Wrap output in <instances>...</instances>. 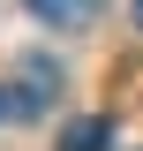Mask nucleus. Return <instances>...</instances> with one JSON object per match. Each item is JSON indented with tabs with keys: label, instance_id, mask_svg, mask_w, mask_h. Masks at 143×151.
Returning a JSON list of instances; mask_svg holds the SVG:
<instances>
[{
	"label": "nucleus",
	"instance_id": "obj_1",
	"mask_svg": "<svg viewBox=\"0 0 143 151\" xmlns=\"http://www.w3.org/2000/svg\"><path fill=\"white\" fill-rule=\"evenodd\" d=\"M30 15L45 30H90V23L106 15V0H30Z\"/></svg>",
	"mask_w": 143,
	"mask_h": 151
},
{
	"label": "nucleus",
	"instance_id": "obj_2",
	"mask_svg": "<svg viewBox=\"0 0 143 151\" xmlns=\"http://www.w3.org/2000/svg\"><path fill=\"white\" fill-rule=\"evenodd\" d=\"M60 91V68H53V60H23V83H15V113H45V98H53Z\"/></svg>",
	"mask_w": 143,
	"mask_h": 151
},
{
	"label": "nucleus",
	"instance_id": "obj_3",
	"mask_svg": "<svg viewBox=\"0 0 143 151\" xmlns=\"http://www.w3.org/2000/svg\"><path fill=\"white\" fill-rule=\"evenodd\" d=\"M60 151H113V121H106V113L68 121V129H60Z\"/></svg>",
	"mask_w": 143,
	"mask_h": 151
},
{
	"label": "nucleus",
	"instance_id": "obj_4",
	"mask_svg": "<svg viewBox=\"0 0 143 151\" xmlns=\"http://www.w3.org/2000/svg\"><path fill=\"white\" fill-rule=\"evenodd\" d=\"M8 113H15V91H0V121H8Z\"/></svg>",
	"mask_w": 143,
	"mask_h": 151
},
{
	"label": "nucleus",
	"instance_id": "obj_5",
	"mask_svg": "<svg viewBox=\"0 0 143 151\" xmlns=\"http://www.w3.org/2000/svg\"><path fill=\"white\" fill-rule=\"evenodd\" d=\"M128 15H136V23H143V0H128Z\"/></svg>",
	"mask_w": 143,
	"mask_h": 151
}]
</instances>
